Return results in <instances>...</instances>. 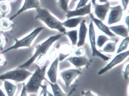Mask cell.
Masks as SVG:
<instances>
[{
  "label": "cell",
  "instance_id": "4dcf8cb0",
  "mask_svg": "<svg viewBox=\"0 0 129 96\" xmlns=\"http://www.w3.org/2000/svg\"><path fill=\"white\" fill-rule=\"evenodd\" d=\"M42 90L39 94V96H48V88L46 85H42L41 86Z\"/></svg>",
  "mask_w": 129,
  "mask_h": 96
},
{
  "label": "cell",
  "instance_id": "ee69618b",
  "mask_svg": "<svg viewBox=\"0 0 129 96\" xmlns=\"http://www.w3.org/2000/svg\"><path fill=\"white\" fill-rule=\"evenodd\" d=\"M48 96H54L53 94H52L51 93H50L49 91H48Z\"/></svg>",
  "mask_w": 129,
  "mask_h": 96
},
{
  "label": "cell",
  "instance_id": "4316f807",
  "mask_svg": "<svg viewBox=\"0 0 129 96\" xmlns=\"http://www.w3.org/2000/svg\"><path fill=\"white\" fill-rule=\"evenodd\" d=\"M70 0H57L58 6L65 12H67L68 10V4Z\"/></svg>",
  "mask_w": 129,
  "mask_h": 96
},
{
  "label": "cell",
  "instance_id": "e575fe53",
  "mask_svg": "<svg viewBox=\"0 0 129 96\" xmlns=\"http://www.w3.org/2000/svg\"><path fill=\"white\" fill-rule=\"evenodd\" d=\"M81 94L84 96H98L89 90L87 91H83L81 92Z\"/></svg>",
  "mask_w": 129,
  "mask_h": 96
},
{
  "label": "cell",
  "instance_id": "277c9868",
  "mask_svg": "<svg viewBox=\"0 0 129 96\" xmlns=\"http://www.w3.org/2000/svg\"><path fill=\"white\" fill-rule=\"evenodd\" d=\"M44 29V27L40 26L34 29L29 34L24 36V37L18 39L17 38L14 39L15 43L13 46L4 50L0 53L4 54L10 51L15 50L21 48H30L37 36L41 33V32Z\"/></svg>",
  "mask_w": 129,
  "mask_h": 96
},
{
  "label": "cell",
  "instance_id": "7402d4cb",
  "mask_svg": "<svg viewBox=\"0 0 129 96\" xmlns=\"http://www.w3.org/2000/svg\"><path fill=\"white\" fill-rule=\"evenodd\" d=\"M46 80L51 86L52 88L53 95L54 96H67V95L64 93V92L61 89L60 87L57 83L52 84L48 80Z\"/></svg>",
  "mask_w": 129,
  "mask_h": 96
},
{
  "label": "cell",
  "instance_id": "8992f818",
  "mask_svg": "<svg viewBox=\"0 0 129 96\" xmlns=\"http://www.w3.org/2000/svg\"><path fill=\"white\" fill-rule=\"evenodd\" d=\"M88 36L91 50V55L93 57L99 58L104 61H107L111 59L110 58L105 56L100 52L96 45V34L94 29V24L91 21L89 24Z\"/></svg>",
  "mask_w": 129,
  "mask_h": 96
},
{
  "label": "cell",
  "instance_id": "f6af8a7d",
  "mask_svg": "<svg viewBox=\"0 0 129 96\" xmlns=\"http://www.w3.org/2000/svg\"><path fill=\"white\" fill-rule=\"evenodd\" d=\"M78 0H73V1L72 2H77Z\"/></svg>",
  "mask_w": 129,
  "mask_h": 96
},
{
  "label": "cell",
  "instance_id": "603a6c76",
  "mask_svg": "<svg viewBox=\"0 0 129 96\" xmlns=\"http://www.w3.org/2000/svg\"><path fill=\"white\" fill-rule=\"evenodd\" d=\"M117 44V41L114 42H109L104 45L102 51L106 53H114L116 52Z\"/></svg>",
  "mask_w": 129,
  "mask_h": 96
},
{
  "label": "cell",
  "instance_id": "8fae6325",
  "mask_svg": "<svg viewBox=\"0 0 129 96\" xmlns=\"http://www.w3.org/2000/svg\"><path fill=\"white\" fill-rule=\"evenodd\" d=\"M110 3L107 2L102 4H96L93 6L94 14L98 19L104 21L110 10Z\"/></svg>",
  "mask_w": 129,
  "mask_h": 96
},
{
  "label": "cell",
  "instance_id": "9c48e42d",
  "mask_svg": "<svg viewBox=\"0 0 129 96\" xmlns=\"http://www.w3.org/2000/svg\"><path fill=\"white\" fill-rule=\"evenodd\" d=\"M108 16L107 24L112 25L117 24L122 20L123 15V10L121 5L110 6Z\"/></svg>",
  "mask_w": 129,
  "mask_h": 96
},
{
  "label": "cell",
  "instance_id": "4fadbf2b",
  "mask_svg": "<svg viewBox=\"0 0 129 96\" xmlns=\"http://www.w3.org/2000/svg\"><path fill=\"white\" fill-rule=\"evenodd\" d=\"M91 4L90 2L83 8L72 10H68L66 13L65 17L66 19H69L72 17H82L88 14L89 15L91 13Z\"/></svg>",
  "mask_w": 129,
  "mask_h": 96
},
{
  "label": "cell",
  "instance_id": "f35d334b",
  "mask_svg": "<svg viewBox=\"0 0 129 96\" xmlns=\"http://www.w3.org/2000/svg\"><path fill=\"white\" fill-rule=\"evenodd\" d=\"M125 25L129 28V16H126V17L125 18Z\"/></svg>",
  "mask_w": 129,
  "mask_h": 96
},
{
  "label": "cell",
  "instance_id": "9a60e30c",
  "mask_svg": "<svg viewBox=\"0 0 129 96\" xmlns=\"http://www.w3.org/2000/svg\"><path fill=\"white\" fill-rule=\"evenodd\" d=\"M59 60L58 56L52 61V62L48 70L46 72V74L49 80V82L52 84L57 83V72L59 65Z\"/></svg>",
  "mask_w": 129,
  "mask_h": 96
},
{
  "label": "cell",
  "instance_id": "5b68a950",
  "mask_svg": "<svg viewBox=\"0 0 129 96\" xmlns=\"http://www.w3.org/2000/svg\"><path fill=\"white\" fill-rule=\"evenodd\" d=\"M32 72L27 69L16 68L0 74V81L12 80L16 83L23 82L30 77Z\"/></svg>",
  "mask_w": 129,
  "mask_h": 96
},
{
  "label": "cell",
  "instance_id": "ffe728a7",
  "mask_svg": "<svg viewBox=\"0 0 129 96\" xmlns=\"http://www.w3.org/2000/svg\"><path fill=\"white\" fill-rule=\"evenodd\" d=\"M78 31L77 30H73L69 31H66L64 34L67 36L70 41L72 46L77 45L78 42Z\"/></svg>",
  "mask_w": 129,
  "mask_h": 96
},
{
  "label": "cell",
  "instance_id": "cb8c5ba5",
  "mask_svg": "<svg viewBox=\"0 0 129 96\" xmlns=\"http://www.w3.org/2000/svg\"><path fill=\"white\" fill-rule=\"evenodd\" d=\"M11 11V6L9 2L2 1L0 2V13L3 18L8 14Z\"/></svg>",
  "mask_w": 129,
  "mask_h": 96
},
{
  "label": "cell",
  "instance_id": "d6a6232c",
  "mask_svg": "<svg viewBox=\"0 0 129 96\" xmlns=\"http://www.w3.org/2000/svg\"><path fill=\"white\" fill-rule=\"evenodd\" d=\"M129 64L128 63L125 67L123 74L124 75V77L125 78V80H128L129 78Z\"/></svg>",
  "mask_w": 129,
  "mask_h": 96
},
{
  "label": "cell",
  "instance_id": "83f0119b",
  "mask_svg": "<svg viewBox=\"0 0 129 96\" xmlns=\"http://www.w3.org/2000/svg\"><path fill=\"white\" fill-rule=\"evenodd\" d=\"M47 60L46 54H42L39 56L35 60L37 65L39 66H44L46 64Z\"/></svg>",
  "mask_w": 129,
  "mask_h": 96
},
{
  "label": "cell",
  "instance_id": "1f68e13d",
  "mask_svg": "<svg viewBox=\"0 0 129 96\" xmlns=\"http://www.w3.org/2000/svg\"><path fill=\"white\" fill-rule=\"evenodd\" d=\"M89 0H79V2L76 7L75 9H78L83 8L87 5Z\"/></svg>",
  "mask_w": 129,
  "mask_h": 96
},
{
  "label": "cell",
  "instance_id": "2e32d148",
  "mask_svg": "<svg viewBox=\"0 0 129 96\" xmlns=\"http://www.w3.org/2000/svg\"><path fill=\"white\" fill-rule=\"evenodd\" d=\"M89 15L90 16L91 21L96 26L98 29H99L105 34V35L110 37H114L116 36V35L111 32L109 27L104 23H103V21L94 17L92 13H90Z\"/></svg>",
  "mask_w": 129,
  "mask_h": 96
},
{
  "label": "cell",
  "instance_id": "b9f144b4",
  "mask_svg": "<svg viewBox=\"0 0 129 96\" xmlns=\"http://www.w3.org/2000/svg\"><path fill=\"white\" fill-rule=\"evenodd\" d=\"M96 0H91V4L92 5L94 6L95 5L96 3Z\"/></svg>",
  "mask_w": 129,
  "mask_h": 96
},
{
  "label": "cell",
  "instance_id": "8d00e7d4",
  "mask_svg": "<svg viewBox=\"0 0 129 96\" xmlns=\"http://www.w3.org/2000/svg\"><path fill=\"white\" fill-rule=\"evenodd\" d=\"M7 62L5 56L3 55V54H1L0 53V66L7 64Z\"/></svg>",
  "mask_w": 129,
  "mask_h": 96
},
{
  "label": "cell",
  "instance_id": "74e56055",
  "mask_svg": "<svg viewBox=\"0 0 129 96\" xmlns=\"http://www.w3.org/2000/svg\"><path fill=\"white\" fill-rule=\"evenodd\" d=\"M20 96H28V93L26 91L25 85L24 84H23V86H22V90L21 91Z\"/></svg>",
  "mask_w": 129,
  "mask_h": 96
},
{
  "label": "cell",
  "instance_id": "52a82bcc",
  "mask_svg": "<svg viewBox=\"0 0 129 96\" xmlns=\"http://www.w3.org/2000/svg\"><path fill=\"white\" fill-rule=\"evenodd\" d=\"M129 50H126L124 52L117 54L115 57L110 61L106 66H105L103 68L101 69L99 72L98 74L102 75L105 73L107 72L109 70L113 69L117 65L120 64L124 60H126L129 56Z\"/></svg>",
  "mask_w": 129,
  "mask_h": 96
},
{
  "label": "cell",
  "instance_id": "7a4b0ae2",
  "mask_svg": "<svg viewBox=\"0 0 129 96\" xmlns=\"http://www.w3.org/2000/svg\"><path fill=\"white\" fill-rule=\"evenodd\" d=\"M36 12L35 19L44 23L50 29L56 30L64 34L66 30L62 22L54 16L48 10L39 8L36 10Z\"/></svg>",
  "mask_w": 129,
  "mask_h": 96
},
{
  "label": "cell",
  "instance_id": "7c38bea8",
  "mask_svg": "<svg viewBox=\"0 0 129 96\" xmlns=\"http://www.w3.org/2000/svg\"><path fill=\"white\" fill-rule=\"evenodd\" d=\"M76 68H80L83 67H88L91 62V60L86 56H72L67 58Z\"/></svg>",
  "mask_w": 129,
  "mask_h": 96
},
{
  "label": "cell",
  "instance_id": "6da1fadb",
  "mask_svg": "<svg viewBox=\"0 0 129 96\" xmlns=\"http://www.w3.org/2000/svg\"><path fill=\"white\" fill-rule=\"evenodd\" d=\"M63 35V34L60 33L54 36H50L44 42L36 45L35 51L32 56L24 63L20 65L18 67L26 69H28L35 61L39 56L42 54H47V52L52 44L59 40Z\"/></svg>",
  "mask_w": 129,
  "mask_h": 96
},
{
  "label": "cell",
  "instance_id": "836d02e7",
  "mask_svg": "<svg viewBox=\"0 0 129 96\" xmlns=\"http://www.w3.org/2000/svg\"><path fill=\"white\" fill-rule=\"evenodd\" d=\"M5 43H6V38L5 36H4L2 34H0V50H3Z\"/></svg>",
  "mask_w": 129,
  "mask_h": 96
},
{
  "label": "cell",
  "instance_id": "e0dca14e",
  "mask_svg": "<svg viewBox=\"0 0 129 96\" xmlns=\"http://www.w3.org/2000/svg\"><path fill=\"white\" fill-rule=\"evenodd\" d=\"M110 30L115 35L124 38L129 37V28L125 24H118L109 27Z\"/></svg>",
  "mask_w": 129,
  "mask_h": 96
},
{
  "label": "cell",
  "instance_id": "ac0fdd59",
  "mask_svg": "<svg viewBox=\"0 0 129 96\" xmlns=\"http://www.w3.org/2000/svg\"><path fill=\"white\" fill-rule=\"evenodd\" d=\"M83 19L84 18L82 17H72L66 19L65 21L62 22V24L65 28H74L77 27Z\"/></svg>",
  "mask_w": 129,
  "mask_h": 96
},
{
  "label": "cell",
  "instance_id": "7bdbcfd3",
  "mask_svg": "<svg viewBox=\"0 0 129 96\" xmlns=\"http://www.w3.org/2000/svg\"><path fill=\"white\" fill-rule=\"evenodd\" d=\"M8 2H14L17 1V0H7Z\"/></svg>",
  "mask_w": 129,
  "mask_h": 96
},
{
  "label": "cell",
  "instance_id": "d590c367",
  "mask_svg": "<svg viewBox=\"0 0 129 96\" xmlns=\"http://www.w3.org/2000/svg\"><path fill=\"white\" fill-rule=\"evenodd\" d=\"M129 0H121L122 7L124 11L126 10L127 9L129 4Z\"/></svg>",
  "mask_w": 129,
  "mask_h": 96
},
{
  "label": "cell",
  "instance_id": "3957f363",
  "mask_svg": "<svg viewBox=\"0 0 129 96\" xmlns=\"http://www.w3.org/2000/svg\"><path fill=\"white\" fill-rule=\"evenodd\" d=\"M48 66V64H45L42 67L36 66L35 72H32L29 80L25 84L27 93H38L42 82L46 80L45 76Z\"/></svg>",
  "mask_w": 129,
  "mask_h": 96
},
{
  "label": "cell",
  "instance_id": "ba28073f",
  "mask_svg": "<svg viewBox=\"0 0 129 96\" xmlns=\"http://www.w3.org/2000/svg\"><path fill=\"white\" fill-rule=\"evenodd\" d=\"M82 74L78 68H72L63 70L60 72V76L63 81L66 87L68 88L72 82Z\"/></svg>",
  "mask_w": 129,
  "mask_h": 96
},
{
  "label": "cell",
  "instance_id": "d6986e66",
  "mask_svg": "<svg viewBox=\"0 0 129 96\" xmlns=\"http://www.w3.org/2000/svg\"><path fill=\"white\" fill-rule=\"evenodd\" d=\"M4 87L7 96H14L16 90L17 86L15 84L11 82L10 80H4Z\"/></svg>",
  "mask_w": 129,
  "mask_h": 96
},
{
  "label": "cell",
  "instance_id": "60d3db41",
  "mask_svg": "<svg viewBox=\"0 0 129 96\" xmlns=\"http://www.w3.org/2000/svg\"><path fill=\"white\" fill-rule=\"evenodd\" d=\"M99 1L100 3L104 4V3H105L107 2H108V0H99Z\"/></svg>",
  "mask_w": 129,
  "mask_h": 96
},
{
  "label": "cell",
  "instance_id": "484cf974",
  "mask_svg": "<svg viewBox=\"0 0 129 96\" xmlns=\"http://www.w3.org/2000/svg\"><path fill=\"white\" fill-rule=\"evenodd\" d=\"M129 43V37L124 38L123 40L121 41L119 44L118 49L116 51V54H119L126 51V50L128 48Z\"/></svg>",
  "mask_w": 129,
  "mask_h": 96
},
{
  "label": "cell",
  "instance_id": "44dd1931",
  "mask_svg": "<svg viewBox=\"0 0 129 96\" xmlns=\"http://www.w3.org/2000/svg\"><path fill=\"white\" fill-rule=\"evenodd\" d=\"M13 26V23L10 19L3 18L0 20V30L2 31H8L11 30Z\"/></svg>",
  "mask_w": 129,
  "mask_h": 96
},
{
  "label": "cell",
  "instance_id": "5bb4252c",
  "mask_svg": "<svg viewBox=\"0 0 129 96\" xmlns=\"http://www.w3.org/2000/svg\"><path fill=\"white\" fill-rule=\"evenodd\" d=\"M80 27L78 34L77 47H82L85 44L86 37L88 34V28L87 26L86 20L83 19L80 24Z\"/></svg>",
  "mask_w": 129,
  "mask_h": 96
},
{
  "label": "cell",
  "instance_id": "ab89813d",
  "mask_svg": "<svg viewBox=\"0 0 129 96\" xmlns=\"http://www.w3.org/2000/svg\"><path fill=\"white\" fill-rule=\"evenodd\" d=\"M0 96H7L4 91L0 88Z\"/></svg>",
  "mask_w": 129,
  "mask_h": 96
},
{
  "label": "cell",
  "instance_id": "d4e9b609",
  "mask_svg": "<svg viewBox=\"0 0 129 96\" xmlns=\"http://www.w3.org/2000/svg\"><path fill=\"white\" fill-rule=\"evenodd\" d=\"M110 40V38L105 34L99 35L97 39H96V47L100 48H103L105 43Z\"/></svg>",
  "mask_w": 129,
  "mask_h": 96
},
{
  "label": "cell",
  "instance_id": "bcb514c9",
  "mask_svg": "<svg viewBox=\"0 0 129 96\" xmlns=\"http://www.w3.org/2000/svg\"></svg>",
  "mask_w": 129,
  "mask_h": 96
},
{
  "label": "cell",
  "instance_id": "f1b7e54d",
  "mask_svg": "<svg viewBox=\"0 0 129 96\" xmlns=\"http://www.w3.org/2000/svg\"><path fill=\"white\" fill-rule=\"evenodd\" d=\"M58 52L57 50L54 48L52 49L51 51L50 52L49 54V58L50 60H54L57 57H58Z\"/></svg>",
  "mask_w": 129,
  "mask_h": 96
},
{
  "label": "cell",
  "instance_id": "30bf717a",
  "mask_svg": "<svg viewBox=\"0 0 129 96\" xmlns=\"http://www.w3.org/2000/svg\"><path fill=\"white\" fill-rule=\"evenodd\" d=\"M41 8L39 0H24V3L20 8L16 12L12 17L10 18L11 21L13 20L18 15L26 12V10L31 9H37Z\"/></svg>",
  "mask_w": 129,
  "mask_h": 96
},
{
  "label": "cell",
  "instance_id": "f546056e",
  "mask_svg": "<svg viewBox=\"0 0 129 96\" xmlns=\"http://www.w3.org/2000/svg\"><path fill=\"white\" fill-rule=\"evenodd\" d=\"M74 54L76 56H84L85 54V49L84 48L79 47L77 49H75L73 52Z\"/></svg>",
  "mask_w": 129,
  "mask_h": 96
}]
</instances>
